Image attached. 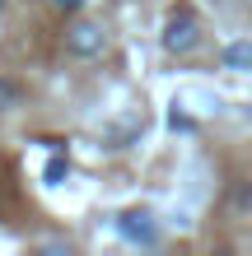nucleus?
Returning <instances> with one entry per match:
<instances>
[{"instance_id":"f03ea898","label":"nucleus","mask_w":252,"mask_h":256,"mask_svg":"<svg viewBox=\"0 0 252 256\" xmlns=\"http://www.w3.org/2000/svg\"><path fill=\"white\" fill-rule=\"evenodd\" d=\"M196 47H201V24L191 19L187 10H182V14H173V19L164 24V52L187 56V52H196Z\"/></svg>"},{"instance_id":"20e7f679","label":"nucleus","mask_w":252,"mask_h":256,"mask_svg":"<svg viewBox=\"0 0 252 256\" xmlns=\"http://www.w3.org/2000/svg\"><path fill=\"white\" fill-rule=\"evenodd\" d=\"M247 61H252L247 47H229V66H247Z\"/></svg>"},{"instance_id":"7ed1b4c3","label":"nucleus","mask_w":252,"mask_h":256,"mask_svg":"<svg viewBox=\"0 0 252 256\" xmlns=\"http://www.w3.org/2000/svg\"><path fill=\"white\" fill-rule=\"evenodd\" d=\"M117 233H122L126 242H140V247H154L159 242V228H154L150 210H126V214L117 219Z\"/></svg>"},{"instance_id":"39448f33","label":"nucleus","mask_w":252,"mask_h":256,"mask_svg":"<svg viewBox=\"0 0 252 256\" xmlns=\"http://www.w3.org/2000/svg\"><path fill=\"white\" fill-rule=\"evenodd\" d=\"M10 102H14V88H10V84H0V112H5Z\"/></svg>"},{"instance_id":"f257e3e1","label":"nucleus","mask_w":252,"mask_h":256,"mask_svg":"<svg viewBox=\"0 0 252 256\" xmlns=\"http://www.w3.org/2000/svg\"><path fill=\"white\" fill-rule=\"evenodd\" d=\"M66 52L80 56V61H94V56L108 52V28L94 24V19H75L66 28Z\"/></svg>"},{"instance_id":"423d86ee","label":"nucleus","mask_w":252,"mask_h":256,"mask_svg":"<svg viewBox=\"0 0 252 256\" xmlns=\"http://www.w3.org/2000/svg\"><path fill=\"white\" fill-rule=\"evenodd\" d=\"M52 5H56V10H80L84 0H52Z\"/></svg>"}]
</instances>
